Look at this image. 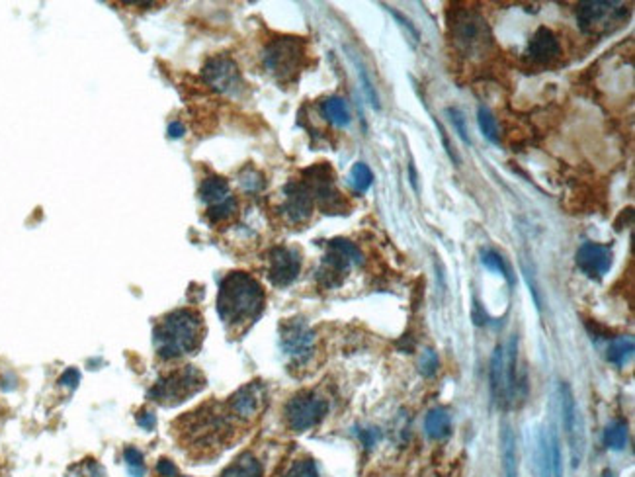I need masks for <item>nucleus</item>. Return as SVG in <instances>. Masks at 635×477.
Returning <instances> with one entry per match:
<instances>
[{"instance_id": "1a4fd4ad", "label": "nucleus", "mask_w": 635, "mask_h": 477, "mask_svg": "<svg viewBox=\"0 0 635 477\" xmlns=\"http://www.w3.org/2000/svg\"><path fill=\"white\" fill-rule=\"evenodd\" d=\"M303 184L309 190L313 202H317L325 213H342L346 210V203L342 200L341 192L334 186V176L331 167L317 164L313 169L305 170Z\"/></svg>"}, {"instance_id": "b1692460", "label": "nucleus", "mask_w": 635, "mask_h": 477, "mask_svg": "<svg viewBox=\"0 0 635 477\" xmlns=\"http://www.w3.org/2000/svg\"><path fill=\"white\" fill-rule=\"evenodd\" d=\"M221 477H262V466L253 454H243L223 471Z\"/></svg>"}, {"instance_id": "4468645a", "label": "nucleus", "mask_w": 635, "mask_h": 477, "mask_svg": "<svg viewBox=\"0 0 635 477\" xmlns=\"http://www.w3.org/2000/svg\"><path fill=\"white\" fill-rule=\"evenodd\" d=\"M302 270V254L292 247H276L268 254V278L270 282L280 288H285L299 276Z\"/></svg>"}, {"instance_id": "6ab92c4d", "label": "nucleus", "mask_w": 635, "mask_h": 477, "mask_svg": "<svg viewBox=\"0 0 635 477\" xmlns=\"http://www.w3.org/2000/svg\"><path fill=\"white\" fill-rule=\"evenodd\" d=\"M559 53H561V45H559V40L555 38V33L547 28L536 30L528 43L530 59L537 65H547V63H554Z\"/></svg>"}, {"instance_id": "f3484780", "label": "nucleus", "mask_w": 635, "mask_h": 477, "mask_svg": "<svg viewBox=\"0 0 635 477\" xmlns=\"http://www.w3.org/2000/svg\"><path fill=\"white\" fill-rule=\"evenodd\" d=\"M491 391H493V397L498 407H503V409L513 407V391H510V380H508L505 347L495 348V354L491 358Z\"/></svg>"}, {"instance_id": "a211bd4d", "label": "nucleus", "mask_w": 635, "mask_h": 477, "mask_svg": "<svg viewBox=\"0 0 635 477\" xmlns=\"http://www.w3.org/2000/svg\"><path fill=\"white\" fill-rule=\"evenodd\" d=\"M614 252L610 247L596 243H585L577 251L578 268L590 278H602L612 266Z\"/></svg>"}, {"instance_id": "bb28decb", "label": "nucleus", "mask_w": 635, "mask_h": 477, "mask_svg": "<svg viewBox=\"0 0 635 477\" xmlns=\"http://www.w3.org/2000/svg\"><path fill=\"white\" fill-rule=\"evenodd\" d=\"M348 180H350V186L354 188L356 192L364 194L367 188L372 186V182H374V174H372V170H370V167H367V164H364V162H356V164L352 167Z\"/></svg>"}, {"instance_id": "c85d7f7f", "label": "nucleus", "mask_w": 635, "mask_h": 477, "mask_svg": "<svg viewBox=\"0 0 635 477\" xmlns=\"http://www.w3.org/2000/svg\"><path fill=\"white\" fill-rule=\"evenodd\" d=\"M604 442L612 450H624L627 444V427L624 422H612L604 430Z\"/></svg>"}, {"instance_id": "ea45409f", "label": "nucleus", "mask_w": 635, "mask_h": 477, "mask_svg": "<svg viewBox=\"0 0 635 477\" xmlns=\"http://www.w3.org/2000/svg\"><path fill=\"white\" fill-rule=\"evenodd\" d=\"M362 438H364L366 446H374L375 440L379 438V432H375V430H364V432H362Z\"/></svg>"}, {"instance_id": "ddd939ff", "label": "nucleus", "mask_w": 635, "mask_h": 477, "mask_svg": "<svg viewBox=\"0 0 635 477\" xmlns=\"http://www.w3.org/2000/svg\"><path fill=\"white\" fill-rule=\"evenodd\" d=\"M204 81L215 92L231 94V96L239 94L243 89V79L239 73V67L229 57H213V59H210L204 67Z\"/></svg>"}, {"instance_id": "72a5a7b5", "label": "nucleus", "mask_w": 635, "mask_h": 477, "mask_svg": "<svg viewBox=\"0 0 635 477\" xmlns=\"http://www.w3.org/2000/svg\"><path fill=\"white\" fill-rule=\"evenodd\" d=\"M418 370H421V374L426 376V378H430V376L436 374V370H438V356H436L434 350H430V348L424 350L423 356H421V360H418Z\"/></svg>"}, {"instance_id": "58836bf2", "label": "nucleus", "mask_w": 635, "mask_h": 477, "mask_svg": "<svg viewBox=\"0 0 635 477\" xmlns=\"http://www.w3.org/2000/svg\"><path fill=\"white\" fill-rule=\"evenodd\" d=\"M159 473H161V476L163 477H176L178 476V469H176V466H174V464H172L171 460H161L159 461Z\"/></svg>"}, {"instance_id": "dca6fc26", "label": "nucleus", "mask_w": 635, "mask_h": 477, "mask_svg": "<svg viewBox=\"0 0 635 477\" xmlns=\"http://www.w3.org/2000/svg\"><path fill=\"white\" fill-rule=\"evenodd\" d=\"M264 405H266V389L258 381H253V383L241 388L229 401L231 413L244 421L258 417Z\"/></svg>"}, {"instance_id": "f704fd0d", "label": "nucleus", "mask_w": 635, "mask_h": 477, "mask_svg": "<svg viewBox=\"0 0 635 477\" xmlns=\"http://www.w3.org/2000/svg\"><path fill=\"white\" fill-rule=\"evenodd\" d=\"M264 184L261 172H256L254 169H246L241 174V186L246 190V192H258Z\"/></svg>"}, {"instance_id": "20e7f679", "label": "nucleus", "mask_w": 635, "mask_h": 477, "mask_svg": "<svg viewBox=\"0 0 635 477\" xmlns=\"http://www.w3.org/2000/svg\"><path fill=\"white\" fill-rule=\"evenodd\" d=\"M231 425L223 417V413L210 411L207 407L200 411L190 413L184 419V440L188 444L200 446V448H210V446H219L225 437L229 434Z\"/></svg>"}, {"instance_id": "f03ea898", "label": "nucleus", "mask_w": 635, "mask_h": 477, "mask_svg": "<svg viewBox=\"0 0 635 477\" xmlns=\"http://www.w3.org/2000/svg\"><path fill=\"white\" fill-rule=\"evenodd\" d=\"M204 339V323L192 309H176L155 327L156 354L164 360L195 352Z\"/></svg>"}, {"instance_id": "c9c22d12", "label": "nucleus", "mask_w": 635, "mask_h": 477, "mask_svg": "<svg viewBox=\"0 0 635 477\" xmlns=\"http://www.w3.org/2000/svg\"><path fill=\"white\" fill-rule=\"evenodd\" d=\"M285 477H319L317 466H315V461L311 460L297 461V464H293V468L290 469V473Z\"/></svg>"}, {"instance_id": "e433bc0d", "label": "nucleus", "mask_w": 635, "mask_h": 477, "mask_svg": "<svg viewBox=\"0 0 635 477\" xmlns=\"http://www.w3.org/2000/svg\"><path fill=\"white\" fill-rule=\"evenodd\" d=\"M448 113H450V120H452V123H454V128L457 130V135L464 139L465 143H471V141H469V138H467L465 120H464V116H462V112H459V110H454V108H450Z\"/></svg>"}, {"instance_id": "2f4dec72", "label": "nucleus", "mask_w": 635, "mask_h": 477, "mask_svg": "<svg viewBox=\"0 0 635 477\" xmlns=\"http://www.w3.org/2000/svg\"><path fill=\"white\" fill-rule=\"evenodd\" d=\"M481 260H483V264L488 268V270H493V272H497V274L505 276L508 282H513V278H510V272H508V268H506L505 260L503 257L495 251H485L481 254Z\"/></svg>"}, {"instance_id": "7c9ffc66", "label": "nucleus", "mask_w": 635, "mask_h": 477, "mask_svg": "<svg viewBox=\"0 0 635 477\" xmlns=\"http://www.w3.org/2000/svg\"><path fill=\"white\" fill-rule=\"evenodd\" d=\"M123 460H125V466L130 469V473L133 477H143L145 476V461H143V454L139 452L137 448H125L123 452Z\"/></svg>"}, {"instance_id": "412c9836", "label": "nucleus", "mask_w": 635, "mask_h": 477, "mask_svg": "<svg viewBox=\"0 0 635 477\" xmlns=\"http://www.w3.org/2000/svg\"><path fill=\"white\" fill-rule=\"evenodd\" d=\"M500 448H503V468L506 477H518V450H516V437L513 429L505 425L503 437H500Z\"/></svg>"}, {"instance_id": "4be33fe9", "label": "nucleus", "mask_w": 635, "mask_h": 477, "mask_svg": "<svg viewBox=\"0 0 635 477\" xmlns=\"http://www.w3.org/2000/svg\"><path fill=\"white\" fill-rule=\"evenodd\" d=\"M424 430H426V434L434 440H442V438H446L450 434V430H452V419H450V415L446 409H432L428 415H426V419H424Z\"/></svg>"}, {"instance_id": "473e14b6", "label": "nucleus", "mask_w": 635, "mask_h": 477, "mask_svg": "<svg viewBox=\"0 0 635 477\" xmlns=\"http://www.w3.org/2000/svg\"><path fill=\"white\" fill-rule=\"evenodd\" d=\"M235 211H236V202L235 198L231 196L227 202L219 203V206H215V208H210L207 215H210V219H212L213 223H219V221H225V219L231 218Z\"/></svg>"}, {"instance_id": "9b49d317", "label": "nucleus", "mask_w": 635, "mask_h": 477, "mask_svg": "<svg viewBox=\"0 0 635 477\" xmlns=\"http://www.w3.org/2000/svg\"><path fill=\"white\" fill-rule=\"evenodd\" d=\"M626 16V9L619 2L588 0L580 2L577 10L578 28L585 33H602L610 30V24H618Z\"/></svg>"}, {"instance_id": "f8f14e48", "label": "nucleus", "mask_w": 635, "mask_h": 477, "mask_svg": "<svg viewBox=\"0 0 635 477\" xmlns=\"http://www.w3.org/2000/svg\"><path fill=\"white\" fill-rule=\"evenodd\" d=\"M280 340L284 352L295 362L309 360L315 348V335L309 329V325L302 319H290L280 329Z\"/></svg>"}, {"instance_id": "f257e3e1", "label": "nucleus", "mask_w": 635, "mask_h": 477, "mask_svg": "<svg viewBox=\"0 0 635 477\" xmlns=\"http://www.w3.org/2000/svg\"><path fill=\"white\" fill-rule=\"evenodd\" d=\"M264 309V290L251 274L233 272L219 286L217 311L223 323L231 329L253 325Z\"/></svg>"}, {"instance_id": "2eb2a0df", "label": "nucleus", "mask_w": 635, "mask_h": 477, "mask_svg": "<svg viewBox=\"0 0 635 477\" xmlns=\"http://www.w3.org/2000/svg\"><path fill=\"white\" fill-rule=\"evenodd\" d=\"M284 203H282V215H284L290 223L299 225L305 223L313 213V198H311L309 190L303 182H290L284 188Z\"/></svg>"}, {"instance_id": "5701e85b", "label": "nucleus", "mask_w": 635, "mask_h": 477, "mask_svg": "<svg viewBox=\"0 0 635 477\" xmlns=\"http://www.w3.org/2000/svg\"><path fill=\"white\" fill-rule=\"evenodd\" d=\"M321 112L336 128H346L350 123V112L346 102L338 96H331L321 102Z\"/></svg>"}, {"instance_id": "7ed1b4c3", "label": "nucleus", "mask_w": 635, "mask_h": 477, "mask_svg": "<svg viewBox=\"0 0 635 477\" xmlns=\"http://www.w3.org/2000/svg\"><path fill=\"white\" fill-rule=\"evenodd\" d=\"M204 388V374L195 370L194 366H186V368H180L176 372L166 374L164 378H161L153 386V389L149 391V397L156 403L164 405V407H174V405L182 403V401L195 395Z\"/></svg>"}, {"instance_id": "39448f33", "label": "nucleus", "mask_w": 635, "mask_h": 477, "mask_svg": "<svg viewBox=\"0 0 635 477\" xmlns=\"http://www.w3.org/2000/svg\"><path fill=\"white\" fill-rule=\"evenodd\" d=\"M305 47L303 41L297 38H278L270 41L264 49V67L266 71L276 77L278 81H290L299 73L303 67Z\"/></svg>"}, {"instance_id": "9d476101", "label": "nucleus", "mask_w": 635, "mask_h": 477, "mask_svg": "<svg viewBox=\"0 0 635 477\" xmlns=\"http://www.w3.org/2000/svg\"><path fill=\"white\" fill-rule=\"evenodd\" d=\"M559 395H561V419L567 442H569L571 464H573V468H578L583 461V456H585V430H583V422H580V413L577 409V401H575L569 383H561Z\"/></svg>"}, {"instance_id": "423d86ee", "label": "nucleus", "mask_w": 635, "mask_h": 477, "mask_svg": "<svg viewBox=\"0 0 635 477\" xmlns=\"http://www.w3.org/2000/svg\"><path fill=\"white\" fill-rule=\"evenodd\" d=\"M452 35L456 41L457 49H462L465 55H481L491 45V30L487 22L469 9H462L454 12L452 22Z\"/></svg>"}, {"instance_id": "0eeeda50", "label": "nucleus", "mask_w": 635, "mask_h": 477, "mask_svg": "<svg viewBox=\"0 0 635 477\" xmlns=\"http://www.w3.org/2000/svg\"><path fill=\"white\" fill-rule=\"evenodd\" d=\"M354 264H362V252L356 249V245L346 239H333L317 272L319 284L323 288L341 286L344 276L350 272Z\"/></svg>"}, {"instance_id": "a19ab883", "label": "nucleus", "mask_w": 635, "mask_h": 477, "mask_svg": "<svg viewBox=\"0 0 635 477\" xmlns=\"http://www.w3.org/2000/svg\"><path fill=\"white\" fill-rule=\"evenodd\" d=\"M168 131H171L172 138H180V135L184 133V128H182L180 123H171V130Z\"/></svg>"}, {"instance_id": "cd10ccee", "label": "nucleus", "mask_w": 635, "mask_h": 477, "mask_svg": "<svg viewBox=\"0 0 635 477\" xmlns=\"http://www.w3.org/2000/svg\"><path fill=\"white\" fill-rule=\"evenodd\" d=\"M477 122H479L481 133H483L491 143L498 145V143H500V133H498V125L497 120H495V116L488 112L487 108H479V112H477Z\"/></svg>"}, {"instance_id": "4c0bfd02", "label": "nucleus", "mask_w": 635, "mask_h": 477, "mask_svg": "<svg viewBox=\"0 0 635 477\" xmlns=\"http://www.w3.org/2000/svg\"><path fill=\"white\" fill-rule=\"evenodd\" d=\"M79 380H81V374H79V370H73V368H71V370H67V372L61 376L59 383H61V386H65V388H74V386L79 383Z\"/></svg>"}, {"instance_id": "c756f323", "label": "nucleus", "mask_w": 635, "mask_h": 477, "mask_svg": "<svg viewBox=\"0 0 635 477\" xmlns=\"http://www.w3.org/2000/svg\"><path fill=\"white\" fill-rule=\"evenodd\" d=\"M547 444H549V456H551V477H563V458H561V444H559V437L555 429L546 430Z\"/></svg>"}, {"instance_id": "aec40b11", "label": "nucleus", "mask_w": 635, "mask_h": 477, "mask_svg": "<svg viewBox=\"0 0 635 477\" xmlns=\"http://www.w3.org/2000/svg\"><path fill=\"white\" fill-rule=\"evenodd\" d=\"M200 196L210 208H215L219 203L227 202L231 198V190H229V184L225 178L221 176H210L205 178L200 186Z\"/></svg>"}, {"instance_id": "6e6552de", "label": "nucleus", "mask_w": 635, "mask_h": 477, "mask_svg": "<svg viewBox=\"0 0 635 477\" xmlns=\"http://www.w3.org/2000/svg\"><path fill=\"white\" fill-rule=\"evenodd\" d=\"M326 411H328V403L325 397L317 395L313 391H302L287 401L284 415L290 429L295 432H305L317 427L325 419Z\"/></svg>"}, {"instance_id": "393cba45", "label": "nucleus", "mask_w": 635, "mask_h": 477, "mask_svg": "<svg viewBox=\"0 0 635 477\" xmlns=\"http://www.w3.org/2000/svg\"><path fill=\"white\" fill-rule=\"evenodd\" d=\"M634 348L635 344L631 337H618V339H614L610 342L606 358H608V362L622 368V366H626L634 358Z\"/></svg>"}, {"instance_id": "a878e982", "label": "nucleus", "mask_w": 635, "mask_h": 477, "mask_svg": "<svg viewBox=\"0 0 635 477\" xmlns=\"http://www.w3.org/2000/svg\"><path fill=\"white\" fill-rule=\"evenodd\" d=\"M536 460L539 476L551 477V456H549V444H547L546 430H539L536 442Z\"/></svg>"}]
</instances>
